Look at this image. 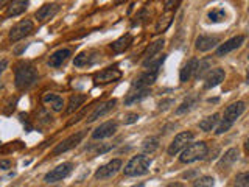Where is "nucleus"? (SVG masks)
<instances>
[{
	"label": "nucleus",
	"mask_w": 249,
	"mask_h": 187,
	"mask_svg": "<svg viewBox=\"0 0 249 187\" xmlns=\"http://www.w3.org/2000/svg\"><path fill=\"white\" fill-rule=\"evenodd\" d=\"M179 3H181V0H165V11L176 10Z\"/></svg>",
	"instance_id": "58836bf2"
},
{
	"label": "nucleus",
	"mask_w": 249,
	"mask_h": 187,
	"mask_svg": "<svg viewBox=\"0 0 249 187\" xmlns=\"http://www.w3.org/2000/svg\"><path fill=\"white\" fill-rule=\"evenodd\" d=\"M115 103L117 101L112 98V100H109V101H106V103H101L100 106H97L95 109H93V112L89 115V119H88V122L90 123V122H95L97 119H100V117H103V115H106L111 109H114V106H115Z\"/></svg>",
	"instance_id": "aec40b11"
},
{
	"label": "nucleus",
	"mask_w": 249,
	"mask_h": 187,
	"mask_svg": "<svg viewBox=\"0 0 249 187\" xmlns=\"http://www.w3.org/2000/svg\"><path fill=\"white\" fill-rule=\"evenodd\" d=\"M114 148V145H111V144H107V145H98V147H95V148H89V151L92 153V154H95V156H98V154H105V153H107L109 150H112Z\"/></svg>",
	"instance_id": "e433bc0d"
},
{
	"label": "nucleus",
	"mask_w": 249,
	"mask_h": 187,
	"mask_svg": "<svg viewBox=\"0 0 249 187\" xmlns=\"http://www.w3.org/2000/svg\"><path fill=\"white\" fill-rule=\"evenodd\" d=\"M42 101L56 112L62 111V108H64V100H62V97L58 95V94H45L42 97Z\"/></svg>",
	"instance_id": "4be33fe9"
},
{
	"label": "nucleus",
	"mask_w": 249,
	"mask_h": 187,
	"mask_svg": "<svg viewBox=\"0 0 249 187\" xmlns=\"http://www.w3.org/2000/svg\"><path fill=\"white\" fill-rule=\"evenodd\" d=\"M224 76H226V74H224V70L221 67L210 69L209 72H207V75L204 76L206 78L204 88L206 89H212V88H215V86L221 84L224 81Z\"/></svg>",
	"instance_id": "f8f14e48"
},
{
	"label": "nucleus",
	"mask_w": 249,
	"mask_h": 187,
	"mask_svg": "<svg viewBox=\"0 0 249 187\" xmlns=\"http://www.w3.org/2000/svg\"><path fill=\"white\" fill-rule=\"evenodd\" d=\"M150 88H146V89H132L128 95H126V98H124V105H132V103H136V101H139V100H142V98H145L146 95H150Z\"/></svg>",
	"instance_id": "393cba45"
},
{
	"label": "nucleus",
	"mask_w": 249,
	"mask_h": 187,
	"mask_svg": "<svg viewBox=\"0 0 249 187\" xmlns=\"http://www.w3.org/2000/svg\"><path fill=\"white\" fill-rule=\"evenodd\" d=\"M238 159V150L237 148H231V150L226 151L223 156H221V159L218 161V170H226V168H229L232 167L233 164L237 162Z\"/></svg>",
	"instance_id": "a211bd4d"
},
{
	"label": "nucleus",
	"mask_w": 249,
	"mask_h": 187,
	"mask_svg": "<svg viewBox=\"0 0 249 187\" xmlns=\"http://www.w3.org/2000/svg\"><path fill=\"white\" fill-rule=\"evenodd\" d=\"M115 131H117V122L109 120V122L101 123L100 127H97L95 130H93V132H92V139H97V140H98V139L111 137Z\"/></svg>",
	"instance_id": "ddd939ff"
},
{
	"label": "nucleus",
	"mask_w": 249,
	"mask_h": 187,
	"mask_svg": "<svg viewBox=\"0 0 249 187\" xmlns=\"http://www.w3.org/2000/svg\"><path fill=\"white\" fill-rule=\"evenodd\" d=\"M10 0H0V5H5V3H8Z\"/></svg>",
	"instance_id": "a18cd8bd"
},
{
	"label": "nucleus",
	"mask_w": 249,
	"mask_h": 187,
	"mask_svg": "<svg viewBox=\"0 0 249 187\" xmlns=\"http://www.w3.org/2000/svg\"><path fill=\"white\" fill-rule=\"evenodd\" d=\"M120 168H122V161L120 159H112L111 162L101 166L95 171V175H93V176H95V179H107V178H112Z\"/></svg>",
	"instance_id": "1a4fd4ad"
},
{
	"label": "nucleus",
	"mask_w": 249,
	"mask_h": 187,
	"mask_svg": "<svg viewBox=\"0 0 249 187\" xmlns=\"http://www.w3.org/2000/svg\"><path fill=\"white\" fill-rule=\"evenodd\" d=\"M86 100H88V97L83 95V94H73V95L70 97V100H69L67 114H72V112H75L78 108L83 106V103H84Z\"/></svg>",
	"instance_id": "cd10ccee"
},
{
	"label": "nucleus",
	"mask_w": 249,
	"mask_h": 187,
	"mask_svg": "<svg viewBox=\"0 0 249 187\" xmlns=\"http://www.w3.org/2000/svg\"><path fill=\"white\" fill-rule=\"evenodd\" d=\"M122 78V72L117 67H107L105 70H101V72H98L95 75V78H93V81H95V84H109L112 81H117Z\"/></svg>",
	"instance_id": "9d476101"
},
{
	"label": "nucleus",
	"mask_w": 249,
	"mask_h": 187,
	"mask_svg": "<svg viewBox=\"0 0 249 187\" xmlns=\"http://www.w3.org/2000/svg\"><path fill=\"white\" fill-rule=\"evenodd\" d=\"M193 137H195V134H193L192 131H182V132H179V134L173 139V142H171L170 147H168V154L170 156L178 154L179 151L184 150V148L192 142Z\"/></svg>",
	"instance_id": "0eeeda50"
},
{
	"label": "nucleus",
	"mask_w": 249,
	"mask_h": 187,
	"mask_svg": "<svg viewBox=\"0 0 249 187\" xmlns=\"http://www.w3.org/2000/svg\"><path fill=\"white\" fill-rule=\"evenodd\" d=\"M220 44V37L218 36H209V35H201L196 39V49L199 52H209L215 49V47Z\"/></svg>",
	"instance_id": "dca6fc26"
},
{
	"label": "nucleus",
	"mask_w": 249,
	"mask_h": 187,
	"mask_svg": "<svg viewBox=\"0 0 249 187\" xmlns=\"http://www.w3.org/2000/svg\"><path fill=\"white\" fill-rule=\"evenodd\" d=\"M167 187H185L182 183H171V184H168Z\"/></svg>",
	"instance_id": "37998d69"
},
{
	"label": "nucleus",
	"mask_w": 249,
	"mask_h": 187,
	"mask_svg": "<svg viewBox=\"0 0 249 187\" xmlns=\"http://www.w3.org/2000/svg\"><path fill=\"white\" fill-rule=\"evenodd\" d=\"M53 187H58V186H53Z\"/></svg>",
	"instance_id": "de8ad7c7"
},
{
	"label": "nucleus",
	"mask_w": 249,
	"mask_h": 187,
	"mask_svg": "<svg viewBox=\"0 0 249 187\" xmlns=\"http://www.w3.org/2000/svg\"><path fill=\"white\" fill-rule=\"evenodd\" d=\"M70 55H72V52H70L69 49H59V50H56L54 53L50 55L49 66L50 67H59V66H62L69 59Z\"/></svg>",
	"instance_id": "6ab92c4d"
},
{
	"label": "nucleus",
	"mask_w": 249,
	"mask_h": 187,
	"mask_svg": "<svg viewBox=\"0 0 249 187\" xmlns=\"http://www.w3.org/2000/svg\"><path fill=\"white\" fill-rule=\"evenodd\" d=\"M215 179L212 176H201L193 181V187H213Z\"/></svg>",
	"instance_id": "72a5a7b5"
},
{
	"label": "nucleus",
	"mask_w": 249,
	"mask_h": 187,
	"mask_svg": "<svg viewBox=\"0 0 249 187\" xmlns=\"http://www.w3.org/2000/svg\"><path fill=\"white\" fill-rule=\"evenodd\" d=\"M30 0H10V3L6 6V16L8 18H16L20 16L22 13L27 11Z\"/></svg>",
	"instance_id": "f3484780"
},
{
	"label": "nucleus",
	"mask_w": 249,
	"mask_h": 187,
	"mask_svg": "<svg viewBox=\"0 0 249 187\" xmlns=\"http://www.w3.org/2000/svg\"><path fill=\"white\" fill-rule=\"evenodd\" d=\"M207 153H209V148L204 142H195V144H190L184 148L179 161H181L182 164L201 161V159H206Z\"/></svg>",
	"instance_id": "7ed1b4c3"
},
{
	"label": "nucleus",
	"mask_w": 249,
	"mask_h": 187,
	"mask_svg": "<svg viewBox=\"0 0 249 187\" xmlns=\"http://www.w3.org/2000/svg\"><path fill=\"white\" fill-rule=\"evenodd\" d=\"M165 55H159V56H153V58H150V59H145L143 62H142V66L145 67V69H148V70H158L159 72V67L163 64V61H165Z\"/></svg>",
	"instance_id": "7c9ffc66"
},
{
	"label": "nucleus",
	"mask_w": 249,
	"mask_h": 187,
	"mask_svg": "<svg viewBox=\"0 0 249 187\" xmlns=\"http://www.w3.org/2000/svg\"><path fill=\"white\" fill-rule=\"evenodd\" d=\"M173 18H175V10L167 11L165 14H163L162 18L159 19L158 25H156V33H163V31H165L171 25V22H173Z\"/></svg>",
	"instance_id": "a878e982"
},
{
	"label": "nucleus",
	"mask_w": 249,
	"mask_h": 187,
	"mask_svg": "<svg viewBox=\"0 0 249 187\" xmlns=\"http://www.w3.org/2000/svg\"><path fill=\"white\" fill-rule=\"evenodd\" d=\"M196 103H198V97L196 95H190L187 100H184L182 101V105L179 106L178 109H176V114L178 115H181V114H185V112H189V111H192V109L196 106Z\"/></svg>",
	"instance_id": "2f4dec72"
},
{
	"label": "nucleus",
	"mask_w": 249,
	"mask_h": 187,
	"mask_svg": "<svg viewBox=\"0 0 249 187\" xmlns=\"http://www.w3.org/2000/svg\"><path fill=\"white\" fill-rule=\"evenodd\" d=\"M97 59H98L97 52H83L75 58L73 64L76 67H86V66H92Z\"/></svg>",
	"instance_id": "412c9836"
},
{
	"label": "nucleus",
	"mask_w": 249,
	"mask_h": 187,
	"mask_svg": "<svg viewBox=\"0 0 249 187\" xmlns=\"http://www.w3.org/2000/svg\"><path fill=\"white\" fill-rule=\"evenodd\" d=\"M84 136H86V131H78V132H75V134H72L70 137H67L66 140H62L61 144H58L56 147H54L53 154L58 156L61 153H66L69 150H72V148H75L78 144L81 142V140L84 139Z\"/></svg>",
	"instance_id": "6e6552de"
},
{
	"label": "nucleus",
	"mask_w": 249,
	"mask_h": 187,
	"mask_svg": "<svg viewBox=\"0 0 249 187\" xmlns=\"http://www.w3.org/2000/svg\"><path fill=\"white\" fill-rule=\"evenodd\" d=\"M33 30H35V23L30 19H23V20L16 23V25L10 30V41L18 42V41H20V39L30 36L31 33H33Z\"/></svg>",
	"instance_id": "39448f33"
},
{
	"label": "nucleus",
	"mask_w": 249,
	"mask_h": 187,
	"mask_svg": "<svg viewBox=\"0 0 249 187\" xmlns=\"http://www.w3.org/2000/svg\"><path fill=\"white\" fill-rule=\"evenodd\" d=\"M139 120V115L136 114V112H129V114H126L123 117V122H124V125H131V123H136Z\"/></svg>",
	"instance_id": "4c0bfd02"
},
{
	"label": "nucleus",
	"mask_w": 249,
	"mask_h": 187,
	"mask_svg": "<svg viewBox=\"0 0 249 187\" xmlns=\"http://www.w3.org/2000/svg\"><path fill=\"white\" fill-rule=\"evenodd\" d=\"M124 2H126V0H115V3H117V5H120V3H124Z\"/></svg>",
	"instance_id": "c03bdc74"
},
{
	"label": "nucleus",
	"mask_w": 249,
	"mask_h": 187,
	"mask_svg": "<svg viewBox=\"0 0 249 187\" xmlns=\"http://www.w3.org/2000/svg\"><path fill=\"white\" fill-rule=\"evenodd\" d=\"M245 42V36L243 35H238L235 37L229 39V41H226L224 44H221L220 47L216 49V56H224V55H228L231 52H233L235 49H238V47Z\"/></svg>",
	"instance_id": "4468645a"
},
{
	"label": "nucleus",
	"mask_w": 249,
	"mask_h": 187,
	"mask_svg": "<svg viewBox=\"0 0 249 187\" xmlns=\"http://www.w3.org/2000/svg\"><path fill=\"white\" fill-rule=\"evenodd\" d=\"M163 44H165V41L163 39H158V41H154L153 44H150L145 49V52H143V58L145 59H150V58H153V56H156L160 50H162V47H163ZM143 59V61H145Z\"/></svg>",
	"instance_id": "bb28decb"
},
{
	"label": "nucleus",
	"mask_w": 249,
	"mask_h": 187,
	"mask_svg": "<svg viewBox=\"0 0 249 187\" xmlns=\"http://www.w3.org/2000/svg\"><path fill=\"white\" fill-rule=\"evenodd\" d=\"M218 122H220V114H212V115H209V117H206V119H202L199 122V128L202 131L209 132V131H212L216 127Z\"/></svg>",
	"instance_id": "c756f323"
},
{
	"label": "nucleus",
	"mask_w": 249,
	"mask_h": 187,
	"mask_svg": "<svg viewBox=\"0 0 249 187\" xmlns=\"http://www.w3.org/2000/svg\"><path fill=\"white\" fill-rule=\"evenodd\" d=\"M158 78V70H146L145 74L137 76L134 83H132V89H146L156 81Z\"/></svg>",
	"instance_id": "9b49d317"
},
{
	"label": "nucleus",
	"mask_w": 249,
	"mask_h": 187,
	"mask_svg": "<svg viewBox=\"0 0 249 187\" xmlns=\"http://www.w3.org/2000/svg\"><path fill=\"white\" fill-rule=\"evenodd\" d=\"M72 168H73V164H72V162H64V164H61V166H58L56 168L50 170L49 173H47V175L44 176V181H45L47 184H53V183L62 181V179L69 176V173L72 171Z\"/></svg>",
	"instance_id": "423d86ee"
},
{
	"label": "nucleus",
	"mask_w": 249,
	"mask_h": 187,
	"mask_svg": "<svg viewBox=\"0 0 249 187\" xmlns=\"http://www.w3.org/2000/svg\"><path fill=\"white\" fill-rule=\"evenodd\" d=\"M235 187H249V173H248V171H243V173L237 175Z\"/></svg>",
	"instance_id": "c9c22d12"
},
{
	"label": "nucleus",
	"mask_w": 249,
	"mask_h": 187,
	"mask_svg": "<svg viewBox=\"0 0 249 187\" xmlns=\"http://www.w3.org/2000/svg\"><path fill=\"white\" fill-rule=\"evenodd\" d=\"M210 69H212V61H210L209 58L202 59V61H198V66H196V69H195V78H196V80L204 78Z\"/></svg>",
	"instance_id": "c85d7f7f"
},
{
	"label": "nucleus",
	"mask_w": 249,
	"mask_h": 187,
	"mask_svg": "<svg viewBox=\"0 0 249 187\" xmlns=\"http://www.w3.org/2000/svg\"><path fill=\"white\" fill-rule=\"evenodd\" d=\"M132 187H143V184H136V186H132Z\"/></svg>",
	"instance_id": "49530a36"
},
{
	"label": "nucleus",
	"mask_w": 249,
	"mask_h": 187,
	"mask_svg": "<svg viewBox=\"0 0 249 187\" xmlns=\"http://www.w3.org/2000/svg\"><path fill=\"white\" fill-rule=\"evenodd\" d=\"M158 148H159V137H156V136L146 137L142 142V150L145 153H154Z\"/></svg>",
	"instance_id": "473e14b6"
},
{
	"label": "nucleus",
	"mask_w": 249,
	"mask_h": 187,
	"mask_svg": "<svg viewBox=\"0 0 249 187\" xmlns=\"http://www.w3.org/2000/svg\"><path fill=\"white\" fill-rule=\"evenodd\" d=\"M6 66H8V61H6V59H2V61H0V75L3 74V70L6 69Z\"/></svg>",
	"instance_id": "79ce46f5"
},
{
	"label": "nucleus",
	"mask_w": 249,
	"mask_h": 187,
	"mask_svg": "<svg viewBox=\"0 0 249 187\" xmlns=\"http://www.w3.org/2000/svg\"><path fill=\"white\" fill-rule=\"evenodd\" d=\"M131 44H132V36L131 35H123V36H120L119 39H117V41H114L111 44V49L115 53H122V52L126 50Z\"/></svg>",
	"instance_id": "b1692460"
},
{
	"label": "nucleus",
	"mask_w": 249,
	"mask_h": 187,
	"mask_svg": "<svg viewBox=\"0 0 249 187\" xmlns=\"http://www.w3.org/2000/svg\"><path fill=\"white\" fill-rule=\"evenodd\" d=\"M58 11H59L58 3H45L35 13V18L37 19V22H45V20L52 19Z\"/></svg>",
	"instance_id": "2eb2a0df"
},
{
	"label": "nucleus",
	"mask_w": 249,
	"mask_h": 187,
	"mask_svg": "<svg viewBox=\"0 0 249 187\" xmlns=\"http://www.w3.org/2000/svg\"><path fill=\"white\" fill-rule=\"evenodd\" d=\"M198 66V59L196 58H192L185 62V64L182 66L181 69V74H179V80H181L182 83H187L192 78V75L195 74V69H196Z\"/></svg>",
	"instance_id": "5701e85b"
},
{
	"label": "nucleus",
	"mask_w": 249,
	"mask_h": 187,
	"mask_svg": "<svg viewBox=\"0 0 249 187\" xmlns=\"http://www.w3.org/2000/svg\"><path fill=\"white\" fill-rule=\"evenodd\" d=\"M209 19L212 22H221L226 19V11L223 10V8H215V10H212L209 13Z\"/></svg>",
	"instance_id": "f704fd0d"
},
{
	"label": "nucleus",
	"mask_w": 249,
	"mask_h": 187,
	"mask_svg": "<svg viewBox=\"0 0 249 187\" xmlns=\"http://www.w3.org/2000/svg\"><path fill=\"white\" fill-rule=\"evenodd\" d=\"M10 166H11L10 161H0V168H2V170H8V168H10Z\"/></svg>",
	"instance_id": "a19ab883"
},
{
	"label": "nucleus",
	"mask_w": 249,
	"mask_h": 187,
	"mask_svg": "<svg viewBox=\"0 0 249 187\" xmlns=\"http://www.w3.org/2000/svg\"><path fill=\"white\" fill-rule=\"evenodd\" d=\"M171 105H175V100L173 98H167V100H162L159 103V109H168Z\"/></svg>",
	"instance_id": "ea45409f"
},
{
	"label": "nucleus",
	"mask_w": 249,
	"mask_h": 187,
	"mask_svg": "<svg viewBox=\"0 0 249 187\" xmlns=\"http://www.w3.org/2000/svg\"><path fill=\"white\" fill-rule=\"evenodd\" d=\"M151 166V159L148 158L145 154H139L134 156L126 166H124V175L126 176H140V175H145L148 173Z\"/></svg>",
	"instance_id": "20e7f679"
},
{
	"label": "nucleus",
	"mask_w": 249,
	"mask_h": 187,
	"mask_svg": "<svg viewBox=\"0 0 249 187\" xmlns=\"http://www.w3.org/2000/svg\"><path fill=\"white\" fill-rule=\"evenodd\" d=\"M37 80V70L27 62H20L14 70V81L18 89H27Z\"/></svg>",
	"instance_id": "f257e3e1"
},
{
	"label": "nucleus",
	"mask_w": 249,
	"mask_h": 187,
	"mask_svg": "<svg viewBox=\"0 0 249 187\" xmlns=\"http://www.w3.org/2000/svg\"><path fill=\"white\" fill-rule=\"evenodd\" d=\"M245 109H246V106H245L243 101H235V103H232L226 108L223 119H221L220 125H218V128L215 131L216 134H224L226 131H229V128L237 122L238 117L245 112Z\"/></svg>",
	"instance_id": "f03ea898"
}]
</instances>
